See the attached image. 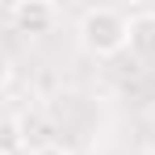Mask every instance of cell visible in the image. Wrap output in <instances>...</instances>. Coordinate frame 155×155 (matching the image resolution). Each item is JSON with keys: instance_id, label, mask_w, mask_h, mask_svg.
Listing matches in <instances>:
<instances>
[{"instance_id": "6da1fadb", "label": "cell", "mask_w": 155, "mask_h": 155, "mask_svg": "<svg viewBox=\"0 0 155 155\" xmlns=\"http://www.w3.org/2000/svg\"><path fill=\"white\" fill-rule=\"evenodd\" d=\"M130 42V17L122 8H88L84 17H80V46L88 54H97V59H113V54H122Z\"/></svg>"}, {"instance_id": "277c9868", "label": "cell", "mask_w": 155, "mask_h": 155, "mask_svg": "<svg viewBox=\"0 0 155 155\" xmlns=\"http://www.w3.org/2000/svg\"><path fill=\"white\" fill-rule=\"evenodd\" d=\"M25 143V126L17 117H0V155H13Z\"/></svg>"}, {"instance_id": "3957f363", "label": "cell", "mask_w": 155, "mask_h": 155, "mask_svg": "<svg viewBox=\"0 0 155 155\" xmlns=\"http://www.w3.org/2000/svg\"><path fill=\"white\" fill-rule=\"evenodd\" d=\"M126 46L138 59H155V13L151 8H143V13L130 17V42Z\"/></svg>"}, {"instance_id": "7a4b0ae2", "label": "cell", "mask_w": 155, "mask_h": 155, "mask_svg": "<svg viewBox=\"0 0 155 155\" xmlns=\"http://www.w3.org/2000/svg\"><path fill=\"white\" fill-rule=\"evenodd\" d=\"M8 21L21 29V34H51L59 21V8L51 0H17L8 8Z\"/></svg>"}, {"instance_id": "5b68a950", "label": "cell", "mask_w": 155, "mask_h": 155, "mask_svg": "<svg viewBox=\"0 0 155 155\" xmlns=\"http://www.w3.org/2000/svg\"><path fill=\"white\" fill-rule=\"evenodd\" d=\"M29 155H67L63 147H54V143H42V147H34Z\"/></svg>"}, {"instance_id": "8992f818", "label": "cell", "mask_w": 155, "mask_h": 155, "mask_svg": "<svg viewBox=\"0 0 155 155\" xmlns=\"http://www.w3.org/2000/svg\"><path fill=\"white\" fill-rule=\"evenodd\" d=\"M8 71H13V67H8V54L0 51V84H4V80H8Z\"/></svg>"}]
</instances>
